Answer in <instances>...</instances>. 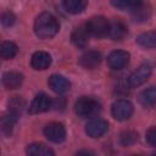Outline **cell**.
<instances>
[{
    "instance_id": "603a6c76",
    "label": "cell",
    "mask_w": 156,
    "mask_h": 156,
    "mask_svg": "<svg viewBox=\"0 0 156 156\" xmlns=\"http://www.w3.org/2000/svg\"><path fill=\"white\" fill-rule=\"evenodd\" d=\"M111 4L119 10H127V9H135L144 4V0H111Z\"/></svg>"
},
{
    "instance_id": "e0dca14e",
    "label": "cell",
    "mask_w": 156,
    "mask_h": 156,
    "mask_svg": "<svg viewBox=\"0 0 156 156\" xmlns=\"http://www.w3.org/2000/svg\"><path fill=\"white\" fill-rule=\"evenodd\" d=\"M27 155L32 156H52L55 152L43 143H32L26 149Z\"/></svg>"
},
{
    "instance_id": "5b68a950",
    "label": "cell",
    "mask_w": 156,
    "mask_h": 156,
    "mask_svg": "<svg viewBox=\"0 0 156 156\" xmlns=\"http://www.w3.org/2000/svg\"><path fill=\"white\" fill-rule=\"evenodd\" d=\"M151 74V66L147 63L140 65L135 71L132 72V74L128 77V85L130 88H136L139 85H141L143 83H145L147 80V78Z\"/></svg>"
},
{
    "instance_id": "7c38bea8",
    "label": "cell",
    "mask_w": 156,
    "mask_h": 156,
    "mask_svg": "<svg viewBox=\"0 0 156 156\" xmlns=\"http://www.w3.org/2000/svg\"><path fill=\"white\" fill-rule=\"evenodd\" d=\"M30 65L37 71H44L51 65V56L45 51H37L32 55Z\"/></svg>"
},
{
    "instance_id": "9c48e42d",
    "label": "cell",
    "mask_w": 156,
    "mask_h": 156,
    "mask_svg": "<svg viewBox=\"0 0 156 156\" xmlns=\"http://www.w3.org/2000/svg\"><path fill=\"white\" fill-rule=\"evenodd\" d=\"M52 102L51 99L45 93H39L35 95L33 101L29 105V112L30 113H41L45 111H49Z\"/></svg>"
},
{
    "instance_id": "44dd1931",
    "label": "cell",
    "mask_w": 156,
    "mask_h": 156,
    "mask_svg": "<svg viewBox=\"0 0 156 156\" xmlns=\"http://www.w3.org/2000/svg\"><path fill=\"white\" fill-rule=\"evenodd\" d=\"M24 108V101L20 96H13L9 101V113L13 115L15 117H20Z\"/></svg>"
},
{
    "instance_id": "5bb4252c",
    "label": "cell",
    "mask_w": 156,
    "mask_h": 156,
    "mask_svg": "<svg viewBox=\"0 0 156 156\" xmlns=\"http://www.w3.org/2000/svg\"><path fill=\"white\" fill-rule=\"evenodd\" d=\"M23 82V76L20 72L16 71H11V72H6L2 76V84L6 89H17L21 87Z\"/></svg>"
},
{
    "instance_id": "ffe728a7",
    "label": "cell",
    "mask_w": 156,
    "mask_h": 156,
    "mask_svg": "<svg viewBox=\"0 0 156 156\" xmlns=\"http://www.w3.org/2000/svg\"><path fill=\"white\" fill-rule=\"evenodd\" d=\"M18 48L12 41H4L0 46V55L4 60H11L17 55Z\"/></svg>"
},
{
    "instance_id": "30bf717a",
    "label": "cell",
    "mask_w": 156,
    "mask_h": 156,
    "mask_svg": "<svg viewBox=\"0 0 156 156\" xmlns=\"http://www.w3.org/2000/svg\"><path fill=\"white\" fill-rule=\"evenodd\" d=\"M100 62H101V54L95 50L85 51L79 58V65L85 69H94L100 65Z\"/></svg>"
},
{
    "instance_id": "7a4b0ae2",
    "label": "cell",
    "mask_w": 156,
    "mask_h": 156,
    "mask_svg": "<svg viewBox=\"0 0 156 156\" xmlns=\"http://www.w3.org/2000/svg\"><path fill=\"white\" fill-rule=\"evenodd\" d=\"M100 111V104L98 100L90 96H82L74 104V112L80 118H88L95 116Z\"/></svg>"
},
{
    "instance_id": "484cf974",
    "label": "cell",
    "mask_w": 156,
    "mask_h": 156,
    "mask_svg": "<svg viewBox=\"0 0 156 156\" xmlns=\"http://www.w3.org/2000/svg\"><path fill=\"white\" fill-rule=\"evenodd\" d=\"M15 21H16V16H15L11 11H5V12H2V15H1V23H2L5 27L12 26V24L15 23Z\"/></svg>"
},
{
    "instance_id": "2e32d148",
    "label": "cell",
    "mask_w": 156,
    "mask_h": 156,
    "mask_svg": "<svg viewBox=\"0 0 156 156\" xmlns=\"http://www.w3.org/2000/svg\"><path fill=\"white\" fill-rule=\"evenodd\" d=\"M139 101L146 108L155 107L156 106V87H150L144 89L139 94Z\"/></svg>"
},
{
    "instance_id": "d4e9b609",
    "label": "cell",
    "mask_w": 156,
    "mask_h": 156,
    "mask_svg": "<svg viewBox=\"0 0 156 156\" xmlns=\"http://www.w3.org/2000/svg\"><path fill=\"white\" fill-rule=\"evenodd\" d=\"M136 140H138V134L134 130H124L119 136V141L123 146H129L134 144Z\"/></svg>"
},
{
    "instance_id": "cb8c5ba5",
    "label": "cell",
    "mask_w": 156,
    "mask_h": 156,
    "mask_svg": "<svg viewBox=\"0 0 156 156\" xmlns=\"http://www.w3.org/2000/svg\"><path fill=\"white\" fill-rule=\"evenodd\" d=\"M149 16H150V10L144 4L132 10V17L136 22H145L147 21Z\"/></svg>"
},
{
    "instance_id": "3957f363",
    "label": "cell",
    "mask_w": 156,
    "mask_h": 156,
    "mask_svg": "<svg viewBox=\"0 0 156 156\" xmlns=\"http://www.w3.org/2000/svg\"><path fill=\"white\" fill-rule=\"evenodd\" d=\"M85 28L90 35L101 38L107 35L110 29V21L104 16H94L85 23Z\"/></svg>"
},
{
    "instance_id": "277c9868",
    "label": "cell",
    "mask_w": 156,
    "mask_h": 156,
    "mask_svg": "<svg viewBox=\"0 0 156 156\" xmlns=\"http://www.w3.org/2000/svg\"><path fill=\"white\" fill-rule=\"evenodd\" d=\"M133 113V104L127 99H118L111 106V115L117 121H126Z\"/></svg>"
},
{
    "instance_id": "4316f807",
    "label": "cell",
    "mask_w": 156,
    "mask_h": 156,
    "mask_svg": "<svg viewBox=\"0 0 156 156\" xmlns=\"http://www.w3.org/2000/svg\"><path fill=\"white\" fill-rule=\"evenodd\" d=\"M145 139H146V143H147L150 146H155V147H156V126L151 127V128L146 132Z\"/></svg>"
},
{
    "instance_id": "ba28073f",
    "label": "cell",
    "mask_w": 156,
    "mask_h": 156,
    "mask_svg": "<svg viewBox=\"0 0 156 156\" xmlns=\"http://www.w3.org/2000/svg\"><path fill=\"white\" fill-rule=\"evenodd\" d=\"M108 129V123L102 118H93L85 126V133L90 138H100Z\"/></svg>"
},
{
    "instance_id": "ac0fdd59",
    "label": "cell",
    "mask_w": 156,
    "mask_h": 156,
    "mask_svg": "<svg viewBox=\"0 0 156 156\" xmlns=\"http://www.w3.org/2000/svg\"><path fill=\"white\" fill-rule=\"evenodd\" d=\"M88 0H62L63 9L72 15H77L84 11L87 7Z\"/></svg>"
},
{
    "instance_id": "8992f818",
    "label": "cell",
    "mask_w": 156,
    "mask_h": 156,
    "mask_svg": "<svg viewBox=\"0 0 156 156\" xmlns=\"http://www.w3.org/2000/svg\"><path fill=\"white\" fill-rule=\"evenodd\" d=\"M44 135L52 143H62L66 138V129L58 122H50L44 128Z\"/></svg>"
},
{
    "instance_id": "52a82bcc",
    "label": "cell",
    "mask_w": 156,
    "mask_h": 156,
    "mask_svg": "<svg viewBox=\"0 0 156 156\" xmlns=\"http://www.w3.org/2000/svg\"><path fill=\"white\" fill-rule=\"evenodd\" d=\"M129 54L124 50H115L107 56V65L111 69H122L129 62Z\"/></svg>"
},
{
    "instance_id": "4fadbf2b",
    "label": "cell",
    "mask_w": 156,
    "mask_h": 156,
    "mask_svg": "<svg viewBox=\"0 0 156 156\" xmlns=\"http://www.w3.org/2000/svg\"><path fill=\"white\" fill-rule=\"evenodd\" d=\"M49 87L51 88L52 91H55L56 94H63L69 89V82L66 77L61 76V74H52L50 76L49 80H48Z\"/></svg>"
},
{
    "instance_id": "8fae6325",
    "label": "cell",
    "mask_w": 156,
    "mask_h": 156,
    "mask_svg": "<svg viewBox=\"0 0 156 156\" xmlns=\"http://www.w3.org/2000/svg\"><path fill=\"white\" fill-rule=\"evenodd\" d=\"M127 26L121 18H116L112 22H110V29H108V38L112 40H122L127 35Z\"/></svg>"
},
{
    "instance_id": "9a60e30c",
    "label": "cell",
    "mask_w": 156,
    "mask_h": 156,
    "mask_svg": "<svg viewBox=\"0 0 156 156\" xmlns=\"http://www.w3.org/2000/svg\"><path fill=\"white\" fill-rule=\"evenodd\" d=\"M89 35L90 34L88 33L85 26L84 27H78V28H76L73 30V33L71 35V40H72L74 46L83 49V48L87 46V44L89 41Z\"/></svg>"
},
{
    "instance_id": "d6986e66",
    "label": "cell",
    "mask_w": 156,
    "mask_h": 156,
    "mask_svg": "<svg viewBox=\"0 0 156 156\" xmlns=\"http://www.w3.org/2000/svg\"><path fill=\"white\" fill-rule=\"evenodd\" d=\"M136 43L146 49H154L156 48V30L141 33L136 38Z\"/></svg>"
},
{
    "instance_id": "7402d4cb",
    "label": "cell",
    "mask_w": 156,
    "mask_h": 156,
    "mask_svg": "<svg viewBox=\"0 0 156 156\" xmlns=\"http://www.w3.org/2000/svg\"><path fill=\"white\" fill-rule=\"evenodd\" d=\"M17 119H18L17 117H15L13 115H11L9 112H7V115L2 116V118H1V132L5 135H10L12 133L13 126L17 122Z\"/></svg>"
},
{
    "instance_id": "6da1fadb",
    "label": "cell",
    "mask_w": 156,
    "mask_h": 156,
    "mask_svg": "<svg viewBox=\"0 0 156 156\" xmlns=\"http://www.w3.org/2000/svg\"><path fill=\"white\" fill-rule=\"evenodd\" d=\"M60 24L50 12H41L34 21V33L40 39H50L57 34Z\"/></svg>"
},
{
    "instance_id": "83f0119b",
    "label": "cell",
    "mask_w": 156,
    "mask_h": 156,
    "mask_svg": "<svg viewBox=\"0 0 156 156\" xmlns=\"http://www.w3.org/2000/svg\"><path fill=\"white\" fill-rule=\"evenodd\" d=\"M77 154L80 155V154H94V152H93V151H87V150H84V151H78Z\"/></svg>"
}]
</instances>
